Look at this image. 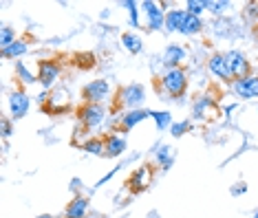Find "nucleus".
Instances as JSON below:
<instances>
[{"instance_id": "1", "label": "nucleus", "mask_w": 258, "mask_h": 218, "mask_svg": "<svg viewBox=\"0 0 258 218\" xmlns=\"http://www.w3.org/2000/svg\"><path fill=\"white\" fill-rule=\"evenodd\" d=\"M146 102V88L142 84H126L117 91L115 99V108H142V104Z\"/></svg>"}, {"instance_id": "2", "label": "nucleus", "mask_w": 258, "mask_h": 218, "mask_svg": "<svg viewBox=\"0 0 258 218\" xmlns=\"http://www.w3.org/2000/svg\"><path fill=\"white\" fill-rule=\"evenodd\" d=\"M78 119L82 128L86 130H97L104 121L108 119V110L104 108V104H84L78 110Z\"/></svg>"}, {"instance_id": "3", "label": "nucleus", "mask_w": 258, "mask_h": 218, "mask_svg": "<svg viewBox=\"0 0 258 218\" xmlns=\"http://www.w3.org/2000/svg\"><path fill=\"white\" fill-rule=\"evenodd\" d=\"M161 88L170 97H181L187 88V73L181 66L166 68V73L161 75Z\"/></svg>"}, {"instance_id": "4", "label": "nucleus", "mask_w": 258, "mask_h": 218, "mask_svg": "<svg viewBox=\"0 0 258 218\" xmlns=\"http://www.w3.org/2000/svg\"><path fill=\"white\" fill-rule=\"evenodd\" d=\"M108 97H110L108 80H93L82 88V99H84V104H104Z\"/></svg>"}, {"instance_id": "5", "label": "nucleus", "mask_w": 258, "mask_h": 218, "mask_svg": "<svg viewBox=\"0 0 258 218\" xmlns=\"http://www.w3.org/2000/svg\"><path fill=\"white\" fill-rule=\"evenodd\" d=\"M225 60H227V66H230L234 80H240V78H247L249 75V60L243 51L238 49H230L225 51Z\"/></svg>"}, {"instance_id": "6", "label": "nucleus", "mask_w": 258, "mask_h": 218, "mask_svg": "<svg viewBox=\"0 0 258 218\" xmlns=\"http://www.w3.org/2000/svg\"><path fill=\"white\" fill-rule=\"evenodd\" d=\"M60 64L53 62V60H40L38 62V82L42 84L44 88H53L60 80Z\"/></svg>"}, {"instance_id": "7", "label": "nucleus", "mask_w": 258, "mask_h": 218, "mask_svg": "<svg viewBox=\"0 0 258 218\" xmlns=\"http://www.w3.org/2000/svg\"><path fill=\"white\" fill-rule=\"evenodd\" d=\"M142 9L146 11V18H148V29H152V31H161V29H166V14H163L159 3L144 0Z\"/></svg>"}, {"instance_id": "8", "label": "nucleus", "mask_w": 258, "mask_h": 218, "mask_svg": "<svg viewBox=\"0 0 258 218\" xmlns=\"http://www.w3.org/2000/svg\"><path fill=\"white\" fill-rule=\"evenodd\" d=\"M232 91L234 95L240 99H254L258 97V75H247L232 82Z\"/></svg>"}, {"instance_id": "9", "label": "nucleus", "mask_w": 258, "mask_h": 218, "mask_svg": "<svg viewBox=\"0 0 258 218\" xmlns=\"http://www.w3.org/2000/svg\"><path fill=\"white\" fill-rule=\"evenodd\" d=\"M29 106H31V99L25 91L16 88L14 93L9 95V113H11V119H22L27 113H29Z\"/></svg>"}, {"instance_id": "10", "label": "nucleus", "mask_w": 258, "mask_h": 218, "mask_svg": "<svg viewBox=\"0 0 258 218\" xmlns=\"http://www.w3.org/2000/svg\"><path fill=\"white\" fill-rule=\"evenodd\" d=\"M208 68H210V73L216 75L219 80H225V82H230V84L234 82V75L225 60V53H212V55L208 57Z\"/></svg>"}, {"instance_id": "11", "label": "nucleus", "mask_w": 258, "mask_h": 218, "mask_svg": "<svg viewBox=\"0 0 258 218\" xmlns=\"http://www.w3.org/2000/svg\"><path fill=\"white\" fill-rule=\"evenodd\" d=\"M152 110H146V108H135V110H126V113L119 115V119H117V126H119L121 132H128L133 130L137 123H142L144 119H148Z\"/></svg>"}, {"instance_id": "12", "label": "nucleus", "mask_w": 258, "mask_h": 218, "mask_svg": "<svg viewBox=\"0 0 258 218\" xmlns=\"http://www.w3.org/2000/svg\"><path fill=\"white\" fill-rule=\"evenodd\" d=\"M126 152V139L124 134H115V132H108L104 137V157L108 159H117Z\"/></svg>"}, {"instance_id": "13", "label": "nucleus", "mask_w": 258, "mask_h": 218, "mask_svg": "<svg viewBox=\"0 0 258 218\" xmlns=\"http://www.w3.org/2000/svg\"><path fill=\"white\" fill-rule=\"evenodd\" d=\"M185 49L181 44H168L166 46V51H163V64H166V68H177L181 66V62L185 60Z\"/></svg>"}, {"instance_id": "14", "label": "nucleus", "mask_w": 258, "mask_h": 218, "mask_svg": "<svg viewBox=\"0 0 258 218\" xmlns=\"http://www.w3.org/2000/svg\"><path fill=\"white\" fill-rule=\"evenodd\" d=\"M86 211H89V198L86 196H75L71 203L64 209V216L67 218H84Z\"/></svg>"}, {"instance_id": "15", "label": "nucleus", "mask_w": 258, "mask_h": 218, "mask_svg": "<svg viewBox=\"0 0 258 218\" xmlns=\"http://www.w3.org/2000/svg\"><path fill=\"white\" fill-rule=\"evenodd\" d=\"M185 16H187V11L185 9H170L166 11V31L170 33H174V31H181V27H183V22H185Z\"/></svg>"}, {"instance_id": "16", "label": "nucleus", "mask_w": 258, "mask_h": 218, "mask_svg": "<svg viewBox=\"0 0 258 218\" xmlns=\"http://www.w3.org/2000/svg\"><path fill=\"white\" fill-rule=\"evenodd\" d=\"M203 20L199 16H192V14H187L185 16V22H183V27H181V35H187V38H192V35H199L203 31Z\"/></svg>"}, {"instance_id": "17", "label": "nucleus", "mask_w": 258, "mask_h": 218, "mask_svg": "<svg viewBox=\"0 0 258 218\" xmlns=\"http://www.w3.org/2000/svg\"><path fill=\"white\" fill-rule=\"evenodd\" d=\"M121 44H124L131 53H142V49H144L142 35H139L137 31H126V33H121Z\"/></svg>"}, {"instance_id": "18", "label": "nucleus", "mask_w": 258, "mask_h": 218, "mask_svg": "<svg viewBox=\"0 0 258 218\" xmlns=\"http://www.w3.org/2000/svg\"><path fill=\"white\" fill-rule=\"evenodd\" d=\"M27 51H29V46H27L25 40H16V42L11 44V46H7V49H3V57H7V60H16V62H18Z\"/></svg>"}, {"instance_id": "19", "label": "nucleus", "mask_w": 258, "mask_h": 218, "mask_svg": "<svg viewBox=\"0 0 258 218\" xmlns=\"http://www.w3.org/2000/svg\"><path fill=\"white\" fill-rule=\"evenodd\" d=\"M205 7H208V11L212 16L223 18L227 11L232 9V3H230V0H205Z\"/></svg>"}, {"instance_id": "20", "label": "nucleus", "mask_w": 258, "mask_h": 218, "mask_svg": "<svg viewBox=\"0 0 258 218\" xmlns=\"http://www.w3.org/2000/svg\"><path fill=\"white\" fill-rule=\"evenodd\" d=\"M155 159H157V166H161V170H168L174 161L172 148H170V146H159V150L155 152Z\"/></svg>"}, {"instance_id": "21", "label": "nucleus", "mask_w": 258, "mask_h": 218, "mask_svg": "<svg viewBox=\"0 0 258 218\" xmlns=\"http://www.w3.org/2000/svg\"><path fill=\"white\" fill-rule=\"evenodd\" d=\"M150 117H152V121L157 123V130H166V128H170L174 123L172 115H170L168 110H152Z\"/></svg>"}, {"instance_id": "22", "label": "nucleus", "mask_w": 258, "mask_h": 218, "mask_svg": "<svg viewBox=\"0 0 258 218\" xmlns=\"http://www.w3.org/2000/svg\"><path fill=\"white\" fill-rule=\"evenodd\" d=\"M82 150L89 152V155H97V157H104V139L99 137H91L82 143Z\"/></svg>"}, {"instance_id": "23", "label": "nucleus", "mask_w": 258, "mask_h": 218, "mask_svg": "<svg viewBox=\"0 0 258 218\" xmlns=\"http://www.w3.org/2000/svg\"><path fill=\"white\" fill-rule=\"evenodd\" d=\"M16 78H18L22 84H27V86H31V84H36L38 82V75H33L22 62H16Z\"/></svg>"}, {"instance_id": "24", "label": "nucleus", "mask_w": 258, "mask_h": 218, "mask_svg": "<svg viewBox=\"0 0 258 218\" xmlns=\"http://www.w3.org/2000/svg\"><path fill=\"white\" fill-rule=\"evenodd\" d=\"M121 7H126L128 9V18H131V27L133 29H137L139 27V7L142 5L139 3H135V0H124V3H119Z\"/></svg>"}, {"instance_id": "25", "label": "nucleus", "mask_w": 258, "mask_h": 218, "mask_svg": "<svg viewBox=\"0 0 258 218\" xmlns=\"http://www.w3.org/2000/svg\"><path fill=\"white\" fill-rule=\"evenodd\" d=\"M16 31L11 29L9 25H3V29H0V49H7V46H11L16 42Z\"/></svg>"}, {"instance_id": "26", "label": "nucleus", "mask_w": 258, "mask_h": 218, "mask_svg": "<svg viewBox=\"0 0 258 218\" xmlns=\"http://www.w3.org/2000/svg\"><path fill=\"white\" fill-rule=\"evenodd\" d=\"M185 11L192 16H199L201 18L203 11H208V7H205V0H187L185 3Z\"/></svg>"}, {"instance_id": "27", "label": "nucleus", "mask_w": 258, "mask_h": 218, "mask_svg": "<svg viewBox=\"0 0 258 218\" xmlns=\"http://www.w3.org/2000/svg\"><path fill=\"white\" fill-rule=\"evenodd\" d=\"M148 181H150V170H148V166H144L142 170H137V172L133 174V183H139V190H144V187L148 185Z\"/></svg>"}, {"instance_id": "28", "label": "nucleus", "mask_w": 258, "mask_h": 218, "mask_svg": "<svg viewBox=\"0 0 258 218\" xmlns=\"http://www.w3.org/2000/svg\"><path fill=\"white\" fill-rule=\"evenodd\" d=\"M190 130V119H183V121H174L170 126V134L172 137H183V134Z\"/></svg>"}, {"instance_id": "29", "label": "nucleus", "mask_w": 258, "mask_h": 218, "mask_svg": "<svg viewBox=\"0 0 258 218\" xmlns=\"http://www.w3.org/2000/svg\"><path fill=\"white\" fill-rule=\"evenodd\" d=\"M210 104H212V102H210V97H205V95L197 99V102H195V117H197V119H201L203 113H205V108H208Z\"/></svg>"}, {"instance_id": "30", "label": "nucleus", "mask_w": 258, "mask_h": 218, "mask_svg": "<svg viewBox=\"0 0 258 218\" xmlns=\"http://www.w3.org/2000/svg\"><path fill=\"white\" fill-rule=\"evenodd\" d=\"M11 134V119L3 117V137H9Z\"/></svg>"}, {"instance_id": "31", "label": "nucleus", "mask_w": 258, "mask_h": 218, "mask_svg": "<svg viewBox=\"0 0 258 218\" xmlns=\"http://www.w3.org/2000/svg\"><path fill=\"white\" fill-rule=\"evenodd\" d=\"M243 192H247V185H245V183H238V187H232L234 196H238V194H243Z\"/></svg>"}, {"instance_id": "32", "label": "nucleus", "mask_w": 258, "mask_h": 218, "mask_svg": "<svg viewBox=\"0 0 258 218\" xmlns=\"http://www.w3.org/2000/svg\"><path fill=\"white\" fill-rule=\"evenodd\" d=\"M38 218H55V216H51V214H42V216H38Z\"/></svg>"}, {"instance_id": "33", "label": "nucleus", "mask_w": 258, "mask_h": 218, "mask_svg": "<svg viewBox=\"0 0 258 218\" xmlns=\"http://www.w3.org/2000/svg\"><path fill=\"white\" fill-rule=\"evenodd\" d=\"M251 218H258V209H256V211H254V216H251Z\"/></svg>"}, {"instance_id": "34", "label": "nucleus", "mask_w": 258, "mask_h": 218, "mask_svg": "<svg viewBox=\"0 0 258 218\" xmlns=\"http://www.w3.org/2000/svg\"><path fill=\"white\" fill-rule=\"evenodd\" d=\"M256 110H258V108H256Z\"/></svg>"}]
</instances>
